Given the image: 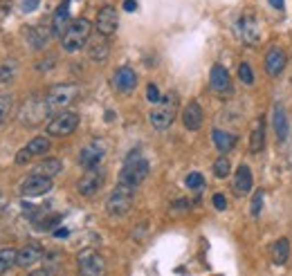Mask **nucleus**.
Wrapping results in <instances>:
<instances>
[{
    "label": "nucleus",
    "mask_w": 292,
    "mask_h": 276,
    "mask_svg": "<svg viewBox=\"0 0 292 276\" xmlns=\"http://www.w3.org/2000/svg\"><path fill=\"white\" fill-rule=\"evenodd\" d=\"M175 115H178V95H175V92H169V95L162 97V99L153 106L148 119H151V126L155 128V131H166V128L175 122Z\"/></svg>",
    "instance_id": "1"
},
{
    "label": "nucleus",
    "mask_w": 292,
    "mask_h": 276,
    "mask_svg": "<svg viewBox=\"0 0 292 276\" xmlns=\"http://www.w3.org/2000/svg\"><path fill=\"white\" fill-rule=\"evenodd\" d=\"M148 171H151L148 162L144 157H139V150H135V153H130L126 157L124 168L119 173V182L121 184H128V186H139L148 177Z\"/></svg>",
    "instance_id": "2"
},
{
    "label": "nucleus",
    "mask_w": 292,
    "mask_h": 276,
    "mask_svg": "<svg viewBox=\"0 0 292 276\" xmlns=\"http://www.w3.org/2000/svg\"><path fill=\"white\" fill-rule=\"evenodd\" d=\"M90 29H92L90 20H85V18L72 20V25L67 27V32L61 36L63 50H65V52H79L83 45H88V41H90Z\"/></svg>",
    "instance_id": "3"
},
{
    "label": "nucleus",
    "mask_w": 292,
    "mask_h": 276,
    "mask_svg": "<svg viewBox=\"0 0 292 276\" xmlns=\"http://www.w3.org/2000/svg\"><path fill=\"white\" fill-rule=\"evenodd\" d=\"M133 200H135V186H128V184H117L115 189L110 191L106 200V209L110 216H126L133 207Z\"/></svg>",
    "instance_id": "4"
},
{
    "label": "nucleus",
    "mask_w": 292,
    "mask_h": 276,
    "mask_svg": "<svg viewBox=\"0 0 292 276\" xmlns=\"http://www.w3.org/2000/svg\"><path fill=\"white\" fill-rule=\"evenodd\" d=\"M79 95V88L72 86V83H63V86H54L52 90L47 92L45 97V108L47 113H54V110H61V108H67L72 101L76 99Z\"/></svg>",
    "instance_id": "5"
},
{
    "label": "nucleus",
    "mask_w": 292,
    "mask_h": 276,
    "mask_svg": "<svg viewBox=\"0 0 292 276\" xmlns=\"http://www.w3.org/2000/svg\"><path fill=\"white\" fill-rule=\"evenodd\" d=\"M79 126V115L70 113V110H61L56 117H52L47 122V135L52 137H65L72 135Z\"/></svg>",
    "instance_id": "6"
},
{
    "label": "nucleus",
    "mask_w": 292,
    "mask_h": 276,
    "mask_svg": "<svg viewBox=\"0 0 292 276\" xmlns=\"http://www.w3.org/2000/svg\"><path fill=\"white\" fill-rule=\"evenodd\" d=\"M52 191V177H43V175H27L20 182V195L22 198H38Z\"/></svg>",
    "instance_id": "7"
},
{
    "label": "nucleus",
    "mask_w": 292,
    "mask_h": 276,
    "mask_svg": "<svg viewBox=\"0 0 292 276\" xmlns=\"http://www.w3.org/2000/svg\"><path fill=\"white\" fill-rule=\"evenodd\" d=\"M103 155H106V146H103V141L94 139V141H90V144H85L83 148H81L79 164L85 168V171H90V168H97L99 162L103 159Z\"/></svg>",
    "instance_id": "8"
},
{
    "label": "nucleus",
    "mask_w": 292,
    "mask_h": 276,
    "mask_svg": "<svg viewBox=\"0 0 292 276\" xmlns=\"http://www.w3.org/2000/svg\"><path fill=\"white\" fill-rule=\"evenodd\" d=\"M81 276H106V263L97 252H83L79 256Z\"/></svg>",
    "instance_id": "9"
},
{
    "label": "nucleus",
    "mask_w": 292,
    "mask_h": 276,
    "mask_svg": "<svg viewBox=\"0 0 292 276\" xmlns=\"http://www.w3.org/2000/svg\"><path fill=\"white\" fill-rule=\"evenodd\" d=\"M209 86L216 95L220 97H229L234 92V86H232V79H229V72L223 68V65H214L211 68V74H209Z\"/></svg>",
    "instance_id": "10"
},
{
    "label": "nucleus",
    "mask_w": 292,
    "mask_h": 276,
    "mask_svg": "<svg viewBox=\"0 0 292 276\" xmlns=\"http://www.w3.org/2000/svg\"><path fill=\"white\" fill-rule=\"evenodd\" d=\"M49 146H52V144H49L47 137H34V139H31L25 148L16 153V164H29L31 157H38V155L47 153Z\"/></svg>",
    "instance_id": "11"
},
{
    "label": "nucleus",
    "mask_w": 292,
    "mask_h": 276,
    "mask_svg": "<svg viewBox=\"0 0 292 276\" xmlns=\"http://www.w3.org/2000/svg\"><path fill=\"white\" fill-rule=\"evenodd\" d=\"M117 25H119V18H117L115 7H101V9L97 11V23H94V27H97L99 34L112 36V34L117 32Z\"/></svg>",
    "instance_id": "12"
},
{
    "label": "nucleus",
    "mask_w": 292,
    "mask_h": 276,
    "mask_svg": "<svg viewBox=\"0 0 292 276\" xmlns=\"http://www.w3.org/2000/svg\"><path fill=\"white\" fill-rule=\"evenodd\" d=\"M101 186H103V173L97 171V168H90V171L79 180L76 189H79L81 195H85V198H92V195L99 193V189H101Z\"/></svg>",
    "instance_id": "13"
},
{
    "label": "nucleus",
    "mask_w": 292,
    "mask_h": 276,
    "mask_svg": "<svg viewBox=\"0 0 292 276\" xmlns=\"http://www.w3.org/2000/svg\"><path fill=\"white\" fill-rule=\"evenodd\" d=\"M238 34H241V38L247 45H259V41H261L259 20H256L254 16H243V18L238 20Z\"/></svg>",
    "instance_id": "14"
},
{
    "label": "nucleus",
    "mask_w": 292,
    "mask_h": 276,
    "mask_svg": "<svg viewBox=\"0 0 292 276\" xmlns=\"http://www.w3.org/2000/svg\"><path fill=\"white\" fill-rule=\"evenodd\" d=\"M112 83H115V88L121 92V95H128V92H133L135 86H137V74H135L133 68L124 65V68H119L115 72V79H112Z\"/></svg>",
    "instance_id": "15"
},
{
    "label": "nucleus",
    "mask_w": 292,
    "mask_h": 276,
    "mask_svg": "<svg viewBox=\"0 0 292 276\" xmlns=\"http://www.w3.org/2000/svg\"><path fill=\"white\" fill-rule=\"evenodd\" d=\"M108 54H110L108 36H103V34L97 32V36H92V38L88 41V59H90V61H97V63H101V61L108 59Z\"/></svg>",
    "instance_id": "16"
},
{
    "label": "nucleus",
    "mask_w": 292,
    "mask_h": 276,
    "mask_svg": "<svg viewBox=\"0 0 292 276\" xmlns=\"http://www.w3.org/2000/svg\"><path fill=\"white\" fill-rule=\"evenodd\" d=\"M72 25L70 20V0H63L58 9L54 11V18H52V34L54 36H63L67 32V27Z\"/></svg>",
    "instance_id": "17"
},
{
    "label": "nucleus",
    "mask_w": 292,
    "mask_h": 276,
    "mask_svg": "<svg viewBox=\"0 0 292 276\" xmlns=\"http://www.w3.org/2000/svg\"><path fill=\"white\" fill-rule=\"evenodd\" d=\"M252 182H254V177H252L250 166L241 164V166L236 168V173H234V193L236 195H247L252 191Z\"/></svg>",
    "instance_id": "18"
},
{
    "label": "nucleus",
    "mask_w": 292,
    "mask_h": 276,
    "mask_svg": "<svg viewBox=\"0 0 292 276\" xmlns=\"http://www.w3.org/2000/svg\"><path fill=\"white\" fill-rule=\"evenodd\" d=\"M283 68H286V52L279 50V47H272L265 56V72L270 77H279L283 72Z\"/></svg>",
    "instance_id": "19"
},
{
    "label": "nucleus",
    "mask_w": 292,
    "mask_h": 276,
    "mask_svg": "<svg viewBox=\"0 0 292 276\" xmlns=\"http://www.w3.org/2000/svg\"><path fill=\"white\" fill-rule=\"evenodd\" d=\"M202 119H205V115H202L200 104H198V101H191L182 113V124L189 131H198V128L202 126Z\"/></svg>",
    "instance_id": "20"
},
{
    "label": "nucleus",
    "mask_w": 292,
    "mask_h": 276,
    "mask_svg": "<svg viewBox=\"0 0 292 276\" xmlns=\"http://www.w3.org/2000/svg\"><path fill=\"white\" fill-rule=\"evenodd\" d=\"M40 258V247L38 245H27V247L18 249V256H16V265L18 267H31L36 261Z\"/></svg>",
    "instance_id": "21"
},
{
    "label": "nucleus",
    "mask_w": 292,
    "mask_h": 276,
    "mask_svg": "<svg viewBox=\"0 0 292 276\" xmlns=\"http://www.w3.org/2000/svg\"><path fill=\"white\" fill-rule=\"evenodd\" d=\"M61 168H63L61 159L47 157V159H43L40 164H36L31 173H34V175H43V177H54V175H58V173H61Z\"/></svg>",
    "instance_id": "22"
},
{
    "label": "nucleus",
    "mask_w": 292,
    "mask_h": 276,
    "mask_svg": "<svg viewBox=\"0 0 292 276\" xmlns=\"http://www.w3.org/2000/svg\"><path fill=\"white\" fill-rule=\"evenodd\" d=\"M265 144V124L263 119H256L254 126H252V135H250V150L252 153H261Z\"/></svg>",
    "instance_id": "23"
},
{
    "label": "nucleus",
    "mask_w": 292,
    "mask_h": 276,
    "mask_svg": "<svg viewBox=\"0 0 292 276\" xmlns=\"http://www.w3.org/2000/svg\"><path fill=\"white\" fill-rule=\"evenodd\" d=\"M272 119H274V131H277L279 141H286L288 139V115H286V108H283V106H274Z\"/></svg>",
    "instance_id": "24"
},
{
    "label": "nucleus",
    "mask_w": 292,
    "mask_h": 276,
    "mask_svg": "<svg viewBox=\"0 0 292 276\" xmlns=\"http://www.w3.org/2000/svg\"><path fill=\"white\" fill-rule=\"evenodd\" d=\"M238 137L232 135V133H225V131H214V144L220 153H229V150L236 146Z\"/></svg>",
    "instance_id": "25"
},
{
    "label": "nucleus",
    "mask_w": 292,
    "mask_h": 276,
    "mask_svg": "<svg viewBox=\"0 0 292 276\" xmlns=\"http://www.w3.org/2000/svg\"><path fill=\"white\" fill-rule=\"evenodd\" d=\"M288 258H290V243H288V238H279L272 245V261L277 265H286Z\"/></svg>",
    "instance_id": "26"
},
{
    "label": "nucleus",
    "mask_w": 292,
    "mask_h": 276,
    "mask_svg": "<svg viewBox=\"0 0 292 276\" xmlns=\"http://www.w3.org/2000/svg\"><path fill=\"white\" fill-rule=\"evenodd\" d=\"M16 256H18V249H13V247L0 249V274H4L7 270H11L16 265Z\"/></svg>",
    "instance_id": "27"
},
{
    "label": "nucleus",
    "mask_w": 292,
    "mask_h": 276,
    "mask_svg": "<svg viewBox=\"0 0 292 276\" xmlns=\"http://www.w3.org/2000/svg\"><path fill=\"white\" fill-rule=\"evenodd\" d=\"M27 34H29L31 47H36V50L45 47V43H47V32H45L43 27H31V29H27Z\"/></svg>",
    "instance_id": "28"
},
{
    "label": "nucleus",
    "mask_w": 292,
    "mask_h": 276,
    "mask_svg": "<svg viewBox=\"0 0 292 276\" xmlns=\"http://www.w3.org/2000/svg\"><path fill=\"white\" fill-rule=\"evenodd\" d=\"M229 171H232V162H229L227 157H218V159L214 162V173H216L218 177H227Z\"/></svg>",
    "instance_id": "29"
},
{
    "label": "nucleus",
    "mask_w": 292,
    "mask_h": 276,
    "mask_svg": "<svg viewBox=\"0 0 292 276\" xmlns=\"http://www.w3.org/2000/svg\"><path fill=\"white\" fill-rule=\"evenodd\" d=\"M238 79H241L243 83H247V86H252V83H254V74H252L250 63H241V65H238Z\"/></svg>",
    "instance_id": "30"
},
{
    "label": "nucleus",
    "mask_w": 292,
    "mask_h": 276,
    "mask_svg": "<svg viewBox=\"0 0 292 276\" xmlns=\"http://www.w3.org/2000/svg\"><path fill=\"white\" fill-rule=\"evenodd\" d=\"M263 198H265L263 189H259V191L254 193V198H252V207H250V211H252V216H254V218H259L261 207H263Z\"/></svg>",
    "instance_id": "31"
},
{
    "label": "nucleus",
    "mask_w": 292,
    "mask_h": 276,
    "mask_svg": "<svg viewBox=\"0 0 292 276\" xmlns=\"http://www.w3.org/2000/svg\"><path fill=\"white\" fill-rule=\"evenodd\" d=\"M11 97L9 95H2L0 97V126H2V122L7 119V115H9V110H11Z\"/></svg>",
    "instance_id": "32"
},
{
    "label": "nucleus",
    "mask_w": 292,
    "mask_h": 276,
    "mask_svg": "<svg viewBox=\"0 0 292 276\" xmlns=\"http://www.w3.org/2000/svg\"><path fill=\"white\" fill-rule=\"evenodd\" d=\"M184 182H187V186H189V189H200V186L205 184V177H202L200 173H196V171H193V173H189V175H187V180H184Z\"/></svg>",
    "instance_id": "33"
},
{
    "label": "nucleus",
    "mask_w": 292,
    "mask_h": 276,
    "mask_svg": "<svg viewBox=\"0 0 292 276\" xmlns=\"http://www.w3.org/2000/svg\"><path fill=\"white\" fill-rule=\"evenodd\" d=\"M58 222H61V216H56V213H54L52 218H45V220L36 222V229H54Z\"/></svg>",
    "instance_id": "34"
},
{
    "label": "nucleus",
    "mask_w": 292,
    "mask_h": 276,
    "mask_svg": "<svg viewBox=\"0 0 292 276\" xmlns=\"http://www.w3.org/2000/svg\"><path fill=\"white\" fill-rule=\"evenodd\" d=\"M146 99H148V101H151V104H153V106H155V104H157V101H160V99H162V97H160V88H157V86H155V83H148V88H146Z\"/></svg>",
    "instance_id": "35"
},
{
    "label": "nucleus",
    "mask_w": 292,
    "mask_h": 276,
    "mask_svg": "<svg viewBox=\"0 0 292 276\" xmlns=\"http://www.w3.org/2000/svg\"><path fill=\"white\" fill-rule=\"evenodd\" d=\"M214 207L218 209V211H225V209H227V198H225L223 193H216L214 195Z\"/></svg>",
    "instance_id": "36"
},
{
    "label": "nucleus",
    "mask_w": 292,
    "mask_h": 276,
    "mask_svg": "<svg viewBox=\"0 0 292 276\" xmlns=\"http://www.w3.org/2000/svg\"><path fill=\"white\" fill-rule=\"evenodd\" d=\"M38 2L40 0H22V5H20V9L25 11V14H29V11H34L36 7H38Z\"/></svg>",
    "instance_id": "37"
},
{
    "label": "nucleus",
    "mask_w": 292,
    "mask_h": 276,
    "mask_svg": "<svg viewBox=\"0 0 292 276\" xmlns=\"http://www.w3.org/2000/svg\"><path fill=\"white\" fill-rule=\"evenodd\" d=\"M11 77H13V72H11V68H4V65H2V68H0V81H11Z\"/></svg>",
    "instance_id": "38"
},
{
    "label": "nucleus",
    "mask_w": 292,
    "mask_h": 276,
    "mask_svg": "<svg viewBox=\"0 0 292 276\" xmlns=\"http://www.w3.org/2000/svg\"><path fill=\"white\" fill-rule=\"evenodd\" d=\"M182 209H189V200H178L171 204V211H182Z\"/></svg>",
    "instance_id": "39"
},
{
    "label": "nucleus",
    "mask_w": 292,
    "mask_h": 276,
    "mask_svg": "<svg viewBox=\"0 0 292 276\" xmlns=\"http://www.w3.org/2000/svg\"><path fill=\"white\" fill-rule=\"evenodd\" d=\"M54 236H56V238H67L70 231H67L65 227H56V229H54Z\"/></svg>",
    "instance_id": "40"
},
{
    "label": "nucleus",
    "mask_w": 292,
    "mask_h": 276,
    "mask_svg": "<svg viewBox=\"0 0 292 276\" xmlns=\"http://www.w3.org/2000/svg\"><path fill=\"white\" fill-rule=\"evenodd\" d=\"M124 9L126 11H135L137 9V0H124Z\"/></svg>",
    "instance_id": "41"
},
{
    "label": "nucleus",
    "mask_w": 292,
    "mask_h": 276,
    "mask_svg": "<svg viewBox=\"0 0 292 276\" xmlns=\"http://www.w3.org/2000/svg\"><path fill=\"white\" fill-rule=\"evenodd\" d=\"M270 5H272L274 9H283V5H286V2H283V0H270Z\"/></svg>",
    "instance_id": "42"
},
{
    "label": "nucleus",
    "mask_w": 292,
    "mask_h": 276,
    "mask_svg": "<svg viewBox=\"0 0 292 276\" xmlns=\"http://www.w3.org/2000/svg\"><path fill=\"white\" fill-rule=\"evenodd\" d=\"M29 276H49V272L47 270H36V272H31Z\"/></svg>",
    "instance_id": "43"
}]
</instances>
